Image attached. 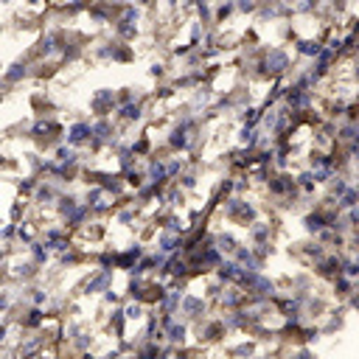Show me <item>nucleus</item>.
I'll list each match as a JSON object with an SVG mask.
<instances>
[{"instance_id": "20e7f679", "label": "nucleus", "mask_w": 359, "mask_h": 359, "mask_svg": "<svg viewBox=\"0 0 359 359\" xmlns=\"http://www.w3.org/2000/svg\"><path fill=\"white\" fill-rule=\"evenodd\" d=\"M29 73L31 71H29V65H26V62H15L6 73H3V82H6V85H17V82H23Z\"/></svg>"}, {"instance_id": "f03ea898", "label": "nucleus", "mask_w": 359, "mask_h": 359, "mask_svg": "<svg viewBox=\"0 0 359 359\" xmlns=\"http://www.w3.org/2000/svg\"><path fill=\"white\" fill-rule=\"evenodd\" d=\"M90 143L93 141V127L90 124H85V121H79V124H73L71 129H68V146H82V143Z\"/></svg>"}, {"instance_id": "f257e3e1", "label": "nucleus", "mask_w": 359, "mask_h": 359, "mask_svg": "<svg viewBox=\"0 0 359 359\" xmlns=\"http://www.w3.org/2000/svg\"><path fill=\"white\" fill-rule=\"evenodd\" d=\"M113 283V269H101L99 275H93L90 281L85 283V295H99V292H110Z\"/></svg>"}, {"instance_id": "7ed1b4c3", "label": "nucleus", "mask_w": 359, "mask_h": 359, "mask_svg": "<svg viewBox=\"0 0 359 359\" xmlns=\"http://www.w3.org/2000/svg\"><path fill=\"white\" fill-rule=\"evenodd\" d=\"M90 107H93V113H96V115L113 113V107H115L113 90H101V93H96V96H93V101H90Z\"/></svg>"}, {"instance_id": "39448f33", "label": "nucleus", "mask_w": 359, "mask_h": 359, "mask_svg": "<svg viewBox=\"0 0 359 359\" xmlns=\"http://www.w3.org/2000/svg\"><path fill=\"white\" fill-rule=\"evenodd\" d=\"M34 197H37V202H40V205H51L54 199L59 197V191L54 188V183L48 180L45 185H40V188H37V194H34Z\"/></svg>"}]
</instances>
